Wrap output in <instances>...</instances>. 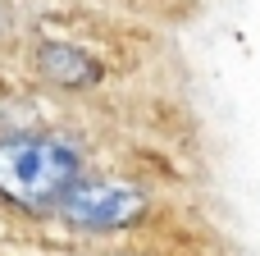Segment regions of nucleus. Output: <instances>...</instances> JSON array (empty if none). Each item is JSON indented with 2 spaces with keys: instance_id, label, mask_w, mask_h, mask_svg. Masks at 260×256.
<instances>
[{
  "instance_id": "4",
  "label": "nucleus",
  "mask_w": 260,
  "mask_h": 256,
  "mask_svg": "<svg viewBox=\"0 0 260 256\" xmlns=\"http://www.w3.org/2000/svg\"><path fill=\"white\" fill-rule=\"evenodd\" d=\"M0 27H5V18H0Z\"/></svg>"
},
{
  "instance_id": "1",
  "label": "nucleus",
  "mask_w": 260,
  "mask_h": 256,
  "mask_svg": "<svg viewBox=\"0 0 260 256\" xmlns=\"http://www.w3.org/2000/svg\"><path fill=\"white\" fill-rule=\"evenodd\" d=\"M82 179L73 147L55 137H0V197L27 215H46Z\"/></svg>"
},
{
  "instance_id": "3",
  "label": "nucleus",
  "mask_w": 260,
  "mask_h": 256,
  "mask_svg": "<svg viewBox=\"0 0 260 256\" xmlns=\"http://www.w3.org/2000/svg\"><path fill=\"white\" fill-rule=\"evenodd\" d=\"M37 73L55 87H73V92L101 82V64L82 46H69V41H41L37 46Z\"/></svg>"
},
{
  "instance_id": "2",
  "label": "nucleus",
  "mask_w": 260,
  "mask_h": 256,
  "mask_svg": "<svg viewBox=\"0 0 260 256\" xmlns=\"http://www.w3.org/2000/svg\"><path fill=\"white\" fill-rule=\"evenodd\" d=\"M55 211L78 229H123L146 215V192L114 179H78Z\"/></svg>"
}]
</instances>
